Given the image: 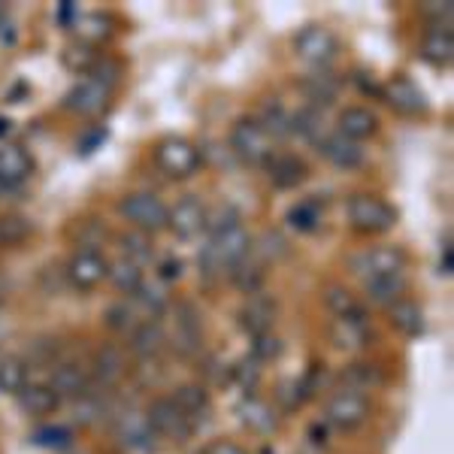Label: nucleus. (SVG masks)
<instances>
[{"label": "nucleus", "mask_w": 454, "mask_h": 454, "mask_svg": "<svg viewBox=\"0 0 454 454\" xmlns=\"http://www.w3.org/2000/svg\"><path fill=\"white\" fill-rule=\"evenodd\" d=\"M348 224L357 233H385L397 224V212L387 200L376 194H355L348 197Z\"/></svg>", "instance_id": "f257e3e1"}, {"label": "nucleus", "mask_w": 454, "mask_h": 454, "mask_svg": "<svg viewBox=\"0 0 454 454\" xmlns=\"http://www.w3.org/2000/svg\"><path fill=\"white\" fill-rule=\"evenodd\" d=\"M231 152L243 160V164H252V167H263L276 155L273 140H270V134L258 124V119H239L233 124Z\"/></svg>", "instance_id": "f03ea898"}, {"label": "nucleus", "mask_w": 454, "mask_h": 454, "mask_svg": "<svg viewBox=\"0 0 454 454\" xmlns=\"http://www.w3.org/2000/svg\"><path fill=\"white\" fill-rule=\"evenodd\" d=\"M167 346H170L176 355L192 361L203 351V325H200V312H197L194 303L182 300L173 309V331L167 336Z\"/></svg>", "instance_id": "7ed1b4c3"}, {"label": "nucleus", "mask_w": 454, "mask_h": 454, "mask_svg": "<svg viewBox=\"0 0 454 454\" xmlns=\"http://www.w3.org/2000/svg\"><path fill=\"white\" fill-rule=\"evenodd\" d=\"M155 164H158V170L164 176H170V179H188V176H194L200 170L203 155L192 140H185V137H167L155 149Z\"/></svg>", "instance_id": "20e7f679"}, {"label": "nucleus", "mask_w": 454, "mask_h": 454, "mask_svg": "<svg viewBox=\"0 0 454 454\" xmlns=\"http://www.w3.org/2000/svg\"><path fill=\"white\" fill-rule=\"evenodd\" d=\"M367 419H370L367 394L340 387V391L331 394V400L325 403V421L331 424V427L342 430V434H351V430L364 427Z\"/></svg>", "instance_id": "39448f33"}, {"label": "nucleus", "mask_w": 454, "mask_h": 454, "mask_svg": "<svg viewBox=\"0 0 454 454\" xmlns=\"http://www.w3.org/2000/svg\"><path fill=\"white\" fill-rule=\"evenodd\" d=\"M403 267H406V252L397 246H370L348 258V270L355 276H361L364 282L403 273Z\"/></svg>", "instance_id": "423d86ee"}, {"label": "nucleus", "mask_w": 454, "mask_h": 454, "mask_svg": "<svg viewBox=\"0 0 454 454\" xmlns=\"http://www.w3.org/2000/svg\"><path fill=\"white\" fill-rule=\"evenodd\" d=\"M119 212L137 227V231L149 237V233L164 231V227H167V212H170V209L164 207V200H160V197L149 194V192H137V194L121 197Z\"/></svg>", "instance_id": "0eeeda50"}, {"label": "nucleus", "mask_w": 454, "mask_h": 454, "mask_svg": "<svg viewBox=\"0 0 454 454\" xmlns=\"http://www.w3.org/2000/svg\"><path fill=\"white\" fill-rule=\"evenodd\" d=\"M294 52L303 58L306 64H315L318 70H327V64L336 61L340 55V40L331 27L306 25L294 34Z\"/></svg>", "instance_id": "6e6552de"}, {"label": "nucleus", "mask_w": 454, "mask_h": 454, "mask_svg": "<svg viewBox=\"0 0 454 454\" xmlns=\"http://www.w3.org/2000/svg\"><path fill=\"white\" fill-rule=\"evenodd\" d=\"M145 421H149L152 434L160 439H170V442H188L194 434V427L182 415V409L173 403V397L152 400V406L145 409Z\"/></svg>", "instance_id": "1a4fd4ad"}, {"label": "nucleus", "mask_w": 454, "mask_h": 454, "mask_svg": "<svg viewBox=\"0 0 454 454\" xmlns=\"http://www.w3.org/2000/svg\"><path fill=\"white\" fill-rule=\"evenodd\" d=\"M113 88L115 85H109L104 79L88 73L85 79H79V82L64 94V109H67V113H76V115H85V119L100 115L106 109L109 98H113Z\"/></svg>", "instance_id": "9d476101"}, {"label": "nucleus", "mask_w": 454, "mask_h": 454, "mask_svg": "<svg viewBox=\"0 0 454 454\" xmlns=\"http://www.w3.org/2000/svg\"><path fill=\"white\" fill-rule=\"evenodd\" d=\"M64 273H67L70 288L94 291L109 276V263H106L104 254L98 252V248H76V252L70 254Z\"/></svg>", "instance_id": "9b49d317"}, {"label": "nucleus", "mask_w": 454, "mask_h": 454, "mask_svg": "<svg viewBox=\"0 0 454 454\" xmlns=\"http://www.w3.org/2000/svg\"><path fill=\"white\" fill-rule=\"evenodd\" d=\"M91 385L100 391H115V385L128 376V355L119 346H100L91 357Z\"/></svg>", "instance_id": "f8f14e48"}, {"label": "nucleus", "mask_w": 454, "mask_h": 454, "mask_svg": "<svg viewBox=\"0 0 454 454\" xmlns=\"http://www.w3.org/2000/svg\"><path fill=\"white\" fill-rule=\"evenodd\" d=\"M207 215L209 212L200 203V197L188 194V197H182L170 212H167V227H170L179 239H194L207 231Z\"/></svg>", "instance_id": "ddd939ff"}, {"label": "nucleus", "mask_w": 454, "mask_h": 454, "mask_svg": "<svg viewBox=\"0 0 454 454\" xmlns=\"http://www.w3.org/2000/svg\"><path fill=\"white\" fill-rule=\"evenodd\" d=\"M113 427L121 445L134 451H149L158 439L152 434L149 421H145V412H137V409H113Z\"/></svg>", "instance_id": "4468645a"}, {"label": "nucleus", "mask_w": 454, "mask_h": 454, "mask_svg": "<svg viewBox=\"0 0 454 454\" xmlns=\"http://www.w3.org/2000/svg\"><path fill=\"white\" fill-rule=\"evenodd\" d=\"M209 252L215 254V261L222 263V270L227 273L231 267H237L239 261L248 258V248H252V237L243 224H233L227 231H218L209 237Z\"/></svg>", "instance_id": "2eb2a0df"}, {"label": "nucleus", "mask_w": 454, "mask_h": 454, "mask_svg": "<svg viewBox=\"0 0 454 454\" xmlns=\"http://www.w3.org/2000/svg\"><path fill=\"white\" fill-rule=\"evenodd\" d=\"M237 325H239V331L248 333L252 340L254 336L270 333L276 325V300L267 294L246 297V303L239 306V312H237Z\"/></svg>", "instance_id": "dca6fc26"}, {"label": "nucleus", "mask_w": 454, "mask_h": 454, "mask_svg": "<svg viewBox=\"0 0 454 454\" xmlns=\"http://www.w3.org/2000/svg\"><path fill=\"white\" fill-rule=\"evenodd\" d=\"M382 100L400 115H424L427 113V98L409 76H394L391 82L382 85Z\"/></svg>", "instance_id": "f3484780"}, {"label": "nucleus", "mask_w": 454, "mask_h": 454, "mask_svg": "<svg viewBox=\"0 0 454 454\" xmlns=\"http://www.w3.org/2000/svg\"><path fill=\"white\" fill-rule=\"evenodd\" d=\"M263 170H267L270 185L279 188V192H291V188L303 185V182L309 179L306 160L297 155H288V152H276V155L263 164Z\"/></svg>", "instance_id": "a211bd4d"}, {"label": "nucleus", "mask_w": 454, "mask_h": 454, "mask_svg": "<svg viewBox=\"0 0 454 454\" xmlns=\"http://www.w3.org/2000/svg\"><path fill=\"white\" fill-rule=\"evenodd\" d=\"M331 342L342 351H364L372 346V325L370 318H333L331 327Z\"/></svg>", "instance_id": "6ab92c4d"}, {"label": "nucleus", "mask_w": 454, "mask_h": 454, "mask_svg": "<svg viewBox=\"0 0 454 454\" xmlns=\"http://www.w3.org/2000/svg\"><path fill=\"white\" fill-rule=\"evenodd\" d=\"M34 173V158L21 145H0V192L19 188Z\"/></svg>", "instance_id": "aec40b11"}, {"label": "nucleus", "mask_w": 454, "mask_h": 454, "mask_svg": "<svg viewBox=\"0 0 454 454\" xmlns=\"http://www.w3.org/2000/svg\"><path fill=\"white\" fill-rule=\"evenodd\" d=\"M173 403L182 409V415H185L194 430L207 427L212 419V397L203 385H182L179 391H176Z\"/></svg>", "instance_id": "412c9836"}, {"label": "nucleus", "mask_w": 454, "mask_h": 454, "mask_svg": "<svg viewBox=\"0 0 454 454\" xmlns=\"http://www.w3.org/2000/svg\"><path fill=\"white\" fill-rule=\"evenodd\" d=\"M49 387H52L61 400H76L91 387V372L76 361H64L52 370V385Z\"/></svg>", "instance_id": "4be33fe9"}, {"label": "nucleus", "mask_w": 454, "mask_h": 454, "mask_svg": "<svg viewBox=\"0 0 454 454\" xmlns=\"http://www.w3.org/2000/svg\"><path fill=\"white\" fill-rule=\"evenodd\" d=\"M237 419L246 430H252V434H258V436H270L276 427H279L276 409L270 406L267 400L254 397V394L252 397H243V403L237 406Z\"/></svg>", "instance_id": "5701e85b"}, {"label": "nucleus", "mask_w": 454, "mask_h": 454, "mask_svg": "<svg viewBox=\"0 0 454 454\" xmlns=\"http://www.w3.org/2000/svg\"><path fill=\"white\" fill-rule=\"evenodd\" d=\"M315 149H318L321 155L331 160L333 167H340V170H355V167L364 164L361 143H351L342 134H325V137H321V143L315 145Z\"/></svg>", "instance_id": "b1692460"}, {"label": "nucleus", "mask_w": 454, "mask_h": 454, "mask_svg": "<svg viewBox=\"0 0 454 454\" xmlns=\"http://www.w3.org/2000/svg\"><path fill=\"white\" fill-rule=\"evenodd\" d=\"M167 348V333L158 321H143L130 331V351H134L140 361H160Z\"/></svg>", "instance_id": "393cba45"}, {"label": "nucleus", "mask_w": 454, "mask_h": 454, "mask_svg": "<svg viewBox=\"0 0 454 454\" xmlns=\"http://www.w3.org/2000/svg\"><path fill=\"white\" fill-rule=\"evenodd\" d=\"M379 130L376 113H370L367 106H346L336 119V134H342L351 143H361Z\"/></svg>", "instance_id": "a878e982"}, {"label": "nucleus", "mask_w": 454, "mask_h": 454, "mask_svg": "<svg viewBox=\"0 0 454 454\" xmlns=\"http://www.w3.org/2000/svg\"><path fill=\"white\" fill-rule=\"evenodd\" d=\"M421 58L434 67H449L454 58V34L451 25H434L421 40Z\"/></svg>", "instance_id": "bb28decb"}, {"label": "nucleus", "mask_w": 454, "mask_h": 454, "mask_svg": "<svg viewBox=\"0 0 454 454\" xmlns=\"http://www.w3.org/2000/svg\"><path fill=\"white\" fill-rule=\"evenodd\" d=\"M300 88H303V94L309 98V106L321 109V106L336 104V98H340V91H342V79L333 76L331 70H315L303 79Z\"/></svg>", "instance_id": "cd10ccee"}, {"label": "nucleus", "mask_w": 454, "mask_h": 454, "mask_svg": "<svg viewBox=\"0 0 454 454\" xmlns=\"http://www.w3.org/2000/svg\"><path fill=\"white\" fill-rule=\"evenodd\" d=\"M73 31H76L79 43L98 49V43L115 34V19L109 12H79V19L73 21Z\"/></svg>", "instance_id": "c85d7f7f"}, {"label": "nucleus", "mask_w": 454, "mask_h": 454, "mask_svg": "<svg viewBox=\"0 0 454 454\" xmlns=\"http://www.w3.org/2000/svg\"><path fill=\"white\" fill-rule=\"evenodd\" d=\"M16 397H19V409L25 415H31V419H46V415H52L61 406V397L49 385H25Z\"/></svg>", "instance_id": "c756f323"}, {"label": "nucleus", "mask_w": 454, "mask_h": 454, "mask_svg": "<svg viewBox=\"0 0 454 454\" xmlns=\"http://www.w3.org/2000/svg\"><path fill=\"white\" fill-rule=\"evenodd\" d=\"M385 309H387V321H391V327H397L403 336H421L424 327H427L421 306L412 303V300H406V297L394 300V303L385 306Z\"/></svg>", "instance_id": "7c9ffc66"}, {"label": "nucleus", "mask_w": 454, "mask_h": 454, "mask_svg": "<svg viewBox=\"0 0 454 454\" xmlns=\"http://www.w3.org/2000/svg\"><path fill=\"white\" fill-rule=\"evenodd\" d=\"M227 276H231L233 288H237L239 294L252 297V294H261L263 279H267V270H263V263L258 258H243L237 267L227 270Z\"/></svg>", "instance_id": "2f4dec72"}, {"label": "nucleus", "mask_w": 454, "mask_h": 454, "mask_svg": "<svg viewBox=\"0 0 454 454\" xmlns=\"http://www.w3.org/2000/svg\"><path fill=\"white\" fill-rule=\"evenodd\" d=\"M409 282L403 273H394V276H379V279H370L364 282V291H367V300L370 303H379V306H391L394 300H400L406 294Z\"/></svg>", "instance_id": "473e14b6"}, {"label": "nucleus", "mask_w": 454, "mask_h": 454, "mask_svg": "<svg viewBox=\"0 0 454 454\" xmlns=\"http://www.w3.org/2000/svg\"><path fill=\"white\" fill-rule=\"evenodd\" d=\"M340 382L342 387H348V391H372V387H379L385 382V372L382 367H376V364H351L340 372Z\"/></svg>", "instance_id": "72a5a7b5"}, {"label": "nucleus", "mask_w": 454, "mask_h": 454, "mask_svg": "<svg viewBox=\"0 0 454 454\" xmlns=\"http://www.w3.org/2000/svg\"><path fill=\"white\" fill-rule=\"evenodd\" d=\"M291 134L300 137V140H306V143H312V145H318L321 137L327 134V130H325V119H321V109L303 106L300 113L291 115Z\"/></svg>", "instance_id": "f704fd0d"}, {"label": "nucleus", "mask_w": 454, "mask_h": 454, "mask_svg": "<svg viewBox=\"0 0 454 454\" xmlns=\"http://www.w3.org/2000/svg\"><path fill=\"white\" fill-rule=\"evenodd\" d=\"M321 218H325V209L315 197H306L288 209V227H294L297 233H315L321 227Z\"/></svg>", "instance_id": "c9c22d12"}, {"label": "nucleus", "mask_w": 454, "mask_h": 454, "mask_svg": "<svg viewBox=\"0 0 454 454\" xmlns=\"http://www.w3.org/2000/svg\"><path fill=\"white\" fill-rule=\"evenodd\" d=\"M100 61V52L94 46H85V43H70V46L61 49V64L76 76H88L94 70V64Z\"/></svg>", "instance_id": "e433bc0d"}, {"label": "nucleus", "mask_w": 454, "mask_h": 454, "mask_svg": "<svg viewBox=\"0 0 454 454\" xmlns=\"http://www.w3.org/2000/svg\"><path fill=\"white\" fill-rule=\"evenodd\" d=\"M258 124L270 134V140H276V137H291V113L279 100H267V104L261 106Z\"/></svg>", "instance_id": "4c0bfd02"}, {"label": "nucleus", "mask_w": 454, "mask_h": 454, "mask_svg": "<svg viewBox=\"0 0 454 454\" xmlns=\"http://www.w3.org/2000/svg\"><path fill=\"white\" fill-rule=\"evenodd\" d=\"M31 233H34V224L27 215H19V212H6V215H0V246L4 248L21 246Z\"/></svg>", "instance_id": "58836bf2"}, {"label": "nucleus", "mask_w": 454, "mask_h": 454, "mask_svg": "<svg viewBox=\"0 0 454 454\" xmlns=\"http://www.w3.org/2000/svg\"><path fill=\"white\" fill-rule=\"evenodd\" d=\"M325 303L336 318H370L367 309H364V306L357 303L346 288H340V285H331V288H327Z\"/></svg>", "instance_id": "ea45409f"}, {"label": "nucleus", "mask_w": 454, "mask_h": 454, "mask_svg": "<svg viewBox=\"0 0 454 454\" xmlns=\"http://www.w3.org/2000/svg\"><path fill=\"white\" fill-rule=\"evenodd\" d=\"M106 279H113V285L121 291V294H130V297H134L137 291H140V285H143V267H137L134 261L121 258V261H115L113 267H109V276H106Z\"/></svg>", "instance_id": "a19ab883"}, {"label": "nucleus", "mask_w": 454, "mask_h": 454, "mask_svg": "<svg viewBox=\"0 0 454 454\" xmlns=\"http://www.w3.org/2000/svg\"><path fill=\"white\" fill-rule=\"evenodd\" d=\"M261 364L254 361L252 355H243L239 357L237 364L231 367V385H237L239 391L246 394V397H252V391L258 387V382H261Z\"/></svg>", "instance_id": "79ce46f5"}, {"label": "nucleus", "mask_w": 454, "mask_h": 454, "mask_svg": "<svg viewBox=\"0 0 454 454\" xmlns=\"http://www.w3.org/2000/svg\"><path fill=\"white\" fill-rule=\"evenodd\" d=\"M27 385V364L10 355L0 361V394H19Z\"/></svg>", "instance_id": "37998d69"}, {"label": "nucleus", "mask_w": 454, "mask_h": 454, "mask_svg": "<svg viewBox=\"0 0 454 454\" xmlns=\"http://www.w3.org/2000/svg\"><path fill=\"white\" fill-rule=\"evenodd\" d=\"M119 246H121L124 258L134 261L137 267H143V263H149V261H152V243H149V237H145V233H140V231L121 233V237H119Z\"/></svg>", "instance_id": "c03bdc74"}, {"label": "nucleus", "mask_w": 454, "mask_h": 454, "mask_svg": "<svg viewBox=\"0 0 454 454\" xmlns=\"http://www.w3.org/2000/svg\"><path fill=\"white\" fill-rule=\"evenodd\" d=\"M104 321H106L109 331H115V333H130L137 325H140V321H137L134 306H128V303H113L106 309Z\"/></svg>", "instance_id": "a18cd8bd"}, {"label": "nucleus", "mask_w": 454, "mask_h": 454, "mask_svg": "<svg viewBox=\"0 0 454 454\" xmlns=\"http://www.w3.org/2000/svg\"><path fill=\"white\" fill-rule=\"evenodd\" d=\"M291 252V246H288V239L282 237L279 231H267L263 237L258 239V261H279L285 258V254Z\"/></svg>", "instance_id": "49530a36"}, {"label": "nucleus", "mask_w": 454, "mask_h": 454, "mask_svg": "<svg viewBox=\"0 0 454 454\" xmlns=\"http://www.w3.org/2000/svg\"><path fill=\"white\" fill-rule=\"evenodd\" d=\"M134 300H137V306H140L143 312L152 315V318H158V315L167 309V294L158 288V285H145L143 282L140 291L134 294Z\"/></svg>", "instance_id": "de8ad7c7"}, {"label": "nucleus", "mask_w": 454, "mask_h": 454, "mask_svg": "<svg viewBox=\"0 0 454 454\" xmlns=\"http://www.w3.org/2000/svg\"><path fill=\"white\" fill-rule=\"evenodd\" d=\"M248 355L254 357L258 364H267V361H276L282 355V340L273 333H263V336H254L252 340V351Z\"/></svg>", "instance_id": "09e8293b"}, {"label": "nucleus", "mask_w": 454, "mask_h": 454, "mask_svg": "<svg viewBox=\"0 0 454 454\" xmlns=\"http://www.w3.org/2000/svg\"><path fill=\"white\" fill-rule=\"evenodd\" d=\"M34 442L46 445V449H67V445L73 442V434L67 427H43L34 434Z\"/></svg>", "instance_id": "8fccbe9b"}, {"label": "nucleus", "mask_w": 454, "mask_h": 454, "mask_svg": "<svg viewBox=\"0 0 454 454\" xmlns=\"http://www.w3.org/2000/svg\"><path fill=\"white\" fill-rule=\"evenodd\" d=\"M451 12H454V6L449 4V0H430V4H424L421 6V16L424 19H430V25H451Z\"/></svg>", "instance_id": "3c124183"}, {"label": "nucleus", "mask_w": 454, "mask_h": 454, "mask_svg": "<svg viewBox=\"0 0 454 454\" xmlns=\"http://www.w3.org/2000/svg\"><path fill=\"white\" fill-rule=\"evenodd\" d=\"M158 276L164 282H173V279H179L182 276V261L179 258H164L158 263Z\"/></svg>", "instance_id": "603ef678"}, {"label": "nucleus", "mask_w": 454, "mask_h": 454, "mask_svg": "<svg viewBox=\"0 0 454 454\" xmlns=\"http://www.w3.org/2000/svg\"><path fill=\"white\" fill-rule=\"evenodd\" d=\"M203 454H248L243 445L237 442H227V439H218V442H212Z\"/></svg>", "instance_id": "864d4df0"}, {"label": "nucleus", "mask_w": 454, "mask_h": 454, "mask_svg": "<svg viewBox=\"0 0 454 454\" xmlns=\"http://www.w3.org/2000/svg\"><path fill=\"white\" fill-rule=\"evenodd\" d=\"M439 273L451 276L454 273V258H451V237H445L442 243V258H439Z\"/></svg>", "instance_id": "5fc2aeb1"}, {"label": "nucleus", "mask_w": 454, "mask_h": 454, "mask_svg": "<svg viewBox=\"0 0 454 454\" xmlns=\"http://www.w3.org/2000/svg\"><path fill=\"white\" fill-rule=\"evenodd\" d=\"M351 79H355V82L361 85V91H364V94H372V98H382V85L372 82V79L367 76V73H355V76H351Z\"/></svg>", "instance_id": "6e6d98bb"}, {"label": "nucleus", "mask_w": 454, "mask_h": 454, "mask_svg": "<svg viewBox=\"0 0 454 454\" xmlns=\"http://www.w3.org/2000/svg\"><path fill=\"white\" fill-rule=\"evenodd\" d=\"M76 19H79V10L70 4V0H64L61 10H58V21H61L64 27H73V21H76Z\"/></svg>", "instance_id": "4d7b16f0"}, {"label": "nucleus", "mask_w": 454, "mask_h": 454, "mask_svg": "<svg viewBox=\"0 0 454 454\" xmlns=\"http://www.w3.org/2000/svg\"><path fill=\"white\" fill-rule=\"evenodd\" d=\"M309 434L315 436V439H312L315 445H325V442H327V434H325V427H318V424H315V427L309 430Z\"/></svg>", "instance_id": "13d9d810"}, {"label": "nucleus", "mask_w": 454, "mask_h": 454, "mask_svg": "<svg viewBox=\"0 0 454 454\" xmlns=\"http://www.w3.org/2000/svg\"><path fill=\"white\" fill-rule=\"evenodd\" d=\"M12 130V121L10 119H0V134H10Z\"/></svg>", "instance_id": "bf43d9fd"}, {"label": "nucleus", "mask_w": 454, "mask_h": 454, "mask_svg": "<svg viewBox=\"0 0 454 454\" xmlns=\"http://www.w3.org/2000/svg\"><path fill=\"white\" fill-rule=\"evenodd\" d=\"M0 21H4V6H0Z\"/></svg>", "instance_id": "052dcab7"}]
</instances>
